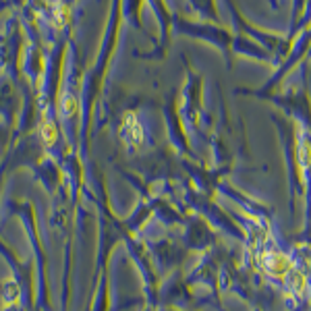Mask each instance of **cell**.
Segmentation results:
<instances>
[{
	"label": "cell",
	"instance_id": "cell-6",
	"mask_svg": "<svg viewBox=\"0 0 311 311\" xmlns=\"http://www.w3.org/2000/svg\"><path fill=\"white\" fill-rule=\"evenodd\" d=\"M299 156H301V164H303V166H309V162H311V145L303 143Z\"/></svg>",
	"mask_w": 311,
	"mask_h": 311
},
{
	"label": "cell",
	"instance_id": "cell-4",
	"mask_svg": "<svg viewBox=\"0 0 311 311\" xmlns=\"http://www.w3.org/2000/svg\"><path fill=\"white\" fill-rule=\"evenodd\" d=\"M60 110L66 114V116H71L77 112V100L73 96H64L62 102H60Z\"/></svg>",
	"mask_w": 311,
	"mask_h": 311
},
{
	"label": "cell",
	"instance_id": "cell-2",
	"mask_svg": "<svg viewBox=\"0 0 311 311\" xmlns=\"http://www.w3.org/2000/svg\"><path fill=\"white\" fill-rule=\"evenodd\" d=\"M264 266H266V270L268 272H272L274 276H286V272H290V264H288V257L286 255H282V253H276V251H272V253H266L264 257Z\"/></svg>",
	"mask_w": 311,
	"mask_h": 311
},
{
	"label": "cell",
	"instance_id": "cell-3",
	"mask_svg": "<svg viewBox=\"0 0 311 311\" xmlns=\"http://www.w3.org/2000/svg\"><path fill=\"white\" fill-rule=\"evenodd\" d=\"M40 135H42V141H44L46 145H52V143L56 141V135H58V133H56V127L48 120V123H42V127H40Z\"/></svg>",
	"mask_w": 311,
	"mask_h": 311
},
{
	"label": "cell",
	"instance_id": "cell-5",
	"mask_svg": "<svg viewBox=\"0 0 311 311\" xmlns=\"http://www.w3.org/2000/svg\"><path fill=\"white\" fill-rule=\"evenodd\" d=\"M290 286H292V290H297V292H301L305 288V278L299 272H290Z\"/></svg>",
	"mask_w": 311,
	"mask_h": 311
},
{
	"label": "cell",
	"instance_id": "cell-1",
	"mask_svg": "<svg viewBox=\"0 0 311 311\" xmlns=\"http://www.w3.org/2000/svg\"><path fill=\"white\" fill-rule=\"evenodd\" d=\"M120 135L129 145H139L143 141V131L141 125L137 123V116L133 112L123 116V123H120Z\"/></svg>",
	"mask_w": 311,
	"mask_h": 311
}]
</instances>
